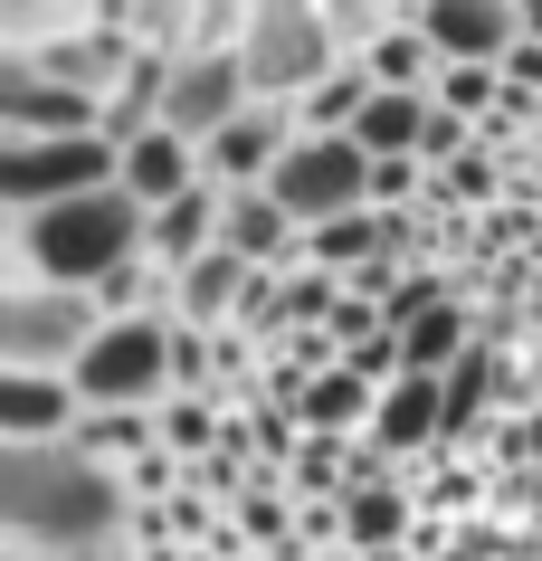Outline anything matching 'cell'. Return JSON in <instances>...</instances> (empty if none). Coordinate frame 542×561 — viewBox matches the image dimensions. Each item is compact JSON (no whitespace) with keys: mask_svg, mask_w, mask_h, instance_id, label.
<instances>
[{"mask_svg":"<svg viewBox=\"0 0 542 561\" xmlns=\"http://www.w3.org/2000/svg\"><path fill=\"white\" fill-rule=\"evenodd\" d=\"M371 410H381V381H361L353 362H324V371H304V390H296V419L314 438H353V428H371Z\"/></svg>","mask_w":542,"mask_h":561,"instance_id":"cell-17","label":"cell"},{"mask_svg":"<svg viewBox=\"0 0 542 561\" xmlns=\"http://www.w3.org/2000/svg\"><path fill=\"white\" fill-rule=\"evenodd\" d=\"M143 248H152V209L124 181H95V191L48 201V209H10V266H38V276H67V286H105Z\"/></svg>","mask_w":542,"mask_h":561,"instance_id":"cell-2","label":"cell"},{"mask_svg":"<svg viewBox=\"0 0 542 561\" xmlns=\"http://www.w3.org/2000/svg\"><path fill=\"white\" fill-rule=\"evenodd\" d=\"M219 238L257 266H296L304 257V219L276 201V181H229V209H219Z\"/></svg>","mask_w":542,"mask_h":561,"instance_id":"cell-13","label":"cell"},{"mask_svg":"<svg viewBox=\"0 0 542 561\" xmlns=\"http://www.w3.org/2000/svg\"><path fill=\"white\" fill-rule=\"evenodd\" d=\"M505 87H514V95H533V105H542V38H533V30H523V38L505 48Z\"/></svg>","mask_w":542,"mask_h":561,"instance_id":"cell-31","label":"cell"},{"mask_svg":"<svg viewBox=\"0 0 542 561\" xmlns=\"http://www.w3.org/2000/svg\"><path fill=\"white\" fill-rule=\"evenodd\" d=\"M247 95H257V87H247L239 38H181V48H172V77H162V124L191 134V144H210Z\"/></svg>","mask_w":542,"mask_h":561,"instance_id":"cell-8","label":"cell"},{"mask_svg":"<svg viewBox=\"0 0 542 561\" xmlns=\"http://www.w3.org/2000/svg\"><path fill=\"white\" fill-rule=\"evenodd\" d=\"M229 428H239V419H219V400H210V390H172V400H162V447H181L191 467H200V457H210V447L229 438Z\"/></svg>","mask_w":542,"mask_h":561,"instance_id":"cell-24","label":"cell"},{"mask_svg":"<svg viewBox=\"0 0 542 561\" xmlns=\"http://www.w3.org/2000/svg\"><path fill=\"white\" fill-rule=\"evenodd\" d=\"M77 419H87L77 371H0V438H10V447L77 438Z\"/></svg>","mask_w":542,"mask_h":561,"instance_id":"cell-12","label":"cell"},{"mask_svg":"<svg viewBox=\"0 0 542 561\" xmlns=\"http://www.w3.org/2000/svg\"><path fill=\"white\" fill-rule=\"evenodd\" d=\"M115 0H0V38L10 48H38V38H67L87 30V20H105Z\"/></svg>","mask_w":542,"mask_h":561,"instance_id":"cell-23","label":"cell"},{"mask_svg":"<svg viewBox=\"0 0 542 561\" xmlns=\"http://www.w3.org/2000/svg\"><path fill=\"white\" fill-rule=\"evenodd\" d=\"M219 209H229V181H191V191H172V201L152 209V257L162 266H191L200 248H219Z\"/></svg>","mask_w":542,"mask_h":561,"instance_id":"cell-16","label":"cell"},{"mask_svg":"<svg viewBox=\"0 0 542 561\" xmlns=\"http://www.w3.org/2000/svg\"><path fill=\"white\" fill-rule=\"evenodd\" d=\"M181 276V324H239V305L257 296V257H239V248H229V238H219V248H200V257L191 266H172Z\"/></svg>","mask_w":542,"mask_h":561,"instance_id":"cell-14","label":"cell"},{"mask_svg":"<svg viewBox=\"0 0 542 561\" xmlns=\"http://www.w3.org/2000/svg\"><path fill=\"white\" fill-rule=\"evenodd\" d=\"M428 105H438V87H371V105L353 115L361 152H419L428 144Z\"/></svg>","mask_w":542,"mask_h":561,"instance_id":"cell-19","label":"cell"},{"mask_svg":"<svg viewBox=\"0 0 542 561\" xmlns=\"http://www.w3.org/2000/svg\"><path fill=\"white\" fill-rule=\"evenodd\" d=\"M200 172H210V162H200V144H191V134H172V124H143V134L124 144V172H115V181H124L143 209H162L172 191H191Z\"/></svg>","mask_w":542,"mask_h":561,"instance_id":"cell-15","label":"cell"},{"mask_svg":"<svg viewBox=\"0 0 542 561\" xmlns=\"http://www.w3.org/2000/svg\"><path fill=\"white\" fill-rule=\"evenodd\" d=\"M0 514L20 542L38 552H87V542H115L134 533V485H124L115 457H95L87 438H38V447H10L0 438Z\"/></svg>","mask_w":542,"mask_h":561,"instance_id":"cell-1","label":"cell"},{"mask_svg":"<svg viewBox=\"0 0 542 561\" xmlns=\"http://www.w3.org/2000/svg\"><path fill=\"white\" fill-rule=\"evenodd\" d=\"M247 0H200V38H239Z\"/></svg>","mask_w":542,"mask_h":561,"instance_id":"cell-32","label":"cell"},{"mask_svg":"<svg viewBox=\"0 0 542 561\" xmlns=\"http://www.w3.org/2000/svg\"><path fill=\"white\" fill-rule=\"evenodd\" d=\"M410 542V495L391 485V467H371L343 485V552H391Z\"/></svg>","mask_w":542,"mask_h":561,"instance_id":"cell-18","label":"cell"},{"mask_svg":"<svg viewBox=\"0 0 542 561\" xmlns=\"http://www.w3.org/2000/svg\"><path fill=\"white\" fill-rule=\"evenodd\" d=\"M172 333H181V314H162V305L105 314V333L77 353L87 410H162V400H172Z\"/></svg>","mask_w":542,"mask_h":561,"instance_id":"cell-5","label":"cell"},{"mask_svg":"<svg viewBox=\"0 0 542 561\" xmlns=\"http://www.w3.org/2000/svg\"><path fill=\"white\" fill-rule=\"evenodd\" d=\"M115 172H124V144L105 124H87V134H0V209L77 201V191H95Z\"/></svg>","mask_w":542,"mask_h":561,"instance_id":"cell-6","label":"cell"},{"mask_svg":"<svg viewBox=\"0 0 542 561\" xmlns=\"http://www.w3.org/2000/svg\"><path fill=\"white\" fill-rule=\"evenodd\" d=\"M523 30H533V38H542V0H523Z\"/></svg>","mask_w":542,"mask_h":561,"instance_id":"cell-34","label":"cell"},{"mask_svg":"<svg viewBox=\"0 0 542 561\" xmlns=\"http://www.w3.org/2000/svg\"><path fill=\"white\" fill-rule=\"evenodd\" d=\"M95 333H105V296L95 286L10 266V286H0V371H77V353Z\"/></svg>","mask_w":542,"mask_h":561,"instance_id":"cell-3","label":"cell"},{"mask_svg":"<svg viewBox=\"0 0 542 561\" xmlns=\"http://www.w3.org/2000/svg\"><path fill=\"white\" fill-rule=\"evenodd\" d=\"M428 172H438L428 152H371V201H381V209H410Z\"/></svg>","mask_w":542,"mask_h":561,"instance_id":"cell-27","label":"cell"},{"mask_svg":"<svg viewBox=\"0 0 542 561\" xmlns=\"http://www.w3.org/2000/svg\"><path fill=\"white\" fill-rule=\"evenodd\" d=\"M410 20L438 38V58L505 67V48L523 38V0H410Z\"/></svg>","mask_w":542,"mask_h":561,"instance_id":"cell-11","label":"cell"},{"mask_svg":"<svg viewBox=\"0 0 542 561\" xmlns=\"http://www.w3.org/2000/svg\"><path fill=\"white\" fill-rule=\"evenodd\" d=\"M267 181H276V201L296 209L304 229H324V219H343V209L371 201V152H361V134H296Z\"/></svg>","mask_w":542,"mask_h":561,"instance_id":"cell-7","label":"cell"},{"mask_svg":"<svg viewBox=\"0 0 542 561\" xmlns=\"http://www.w3.org/2000/svg\"><path fill=\"white\" fill-rule=\"evenodd\" d=\"M466 343H476V314L466 305H428L419 324H400V353H410V371H457L466 362Z\"/></svg>","mask_w":542,"mask_h":561,"instance_id":"cell-22","label":"cell"},{"mask_svg":"<svg viewBox=\"0 0 542 561\" xmlns=\"http://www.w3.org/2000/svg\"><path fill=\"white\" fill-rule=\"evenodd\" d=\"M485 390H495V343H485V333H476V343H466V362H457V371H448V438H457V428H476Z\"/></svg>","mask_w":542,"mask_h":561,"instance_id":"cell-26","label":"cell"},{"mask_svg":"<svg viewBox=\"0 0 542 561\" xmlns=\"http://www.w3.org/2000/svg\"><path fill=\"white\" fill-rule=\"evenodd\" d=\"M324 10H333V30H343V48H353V58L391 30V20H410V0H324Z\"/></svg>","mask_w":542,"mask_h":561,"instance_id":"cell-28","label":"cell"},{"mask_svg":"<svg viewBox=\"0 0 542 561\" xmlns=\"http://www.w3.org/2000/svg\"><path fill=\"white\" fill-rule=\"evenodd\" d=\"M239 58H247V87L257 95H286L296 105L324 67H343L353 48H343V30H333L324 0H247L239 20Z\"/></svg>","mask_w":542,"mask_h":561,"instance_id":"cell-4","label":"cell"},{"mask_svg":"<svg viewBox=\"0 0 542 561\" xmlns=\"http://www.w3.org/2000/svg\"><path fill=\"white\" fill-rule=\"evenodd\" d=\"M296 134H304V115L286 105V95H247L239 115L200 144V162H210V181H267L276 162H286V144H296Z\"/></svg>","mask_w":542,"mask_h":561,"instance_id":"cell-10","label":"cell"},{"mask_svg":"<svg viewBox=\"0 0 542 561\" xmlns=\"http://www.w3.org/2000/svg\"><path fill=\"white\" fill-rule=\"evenodd\" d=\"M361 67H371V77H381V87H438V38L419 30V20H391V30L371 38V48H361Z\"/></svg>","mask_w":542,"mask_h":561,"instance_id":"cell-21","label":"cell"},{"mask_svg":"<svg viewBox=\"0 0 542 561\" xmlns=\"http://www.w3.org/2000/svg\"><path fill=\"white\" fill-rule=\"evenodd\" d=\"M485 191H495V152L466 144L457 162H438V191H428V201H485Z\"/></svg>","mask_w":542,"mask_h":561,"instance_id":"cell-30","label":"cell"},{"mask_svg":"<svg viewBox=\"0 0 542 561\" xmlns=\"http://www.w3.org/2000/svg\"><path fill=\"white\" fill-rule=\"evenodd\" d=\"M87 124H105L95 87H67V77L0 48V134H87Z\"/></svg>","mask_w":542,"mask_h":561,"instance_id":"cell-9","label":"cell"},{"mask_svg":"<svg viewBox=\"0 0 542 561\" xmlns=\"http://www.w3.org/2000/svg\"><path fill=\"white\" fill-rule=\"evenodd\" d=\"M77 438L95 447V457H115V467H134L152 438H162V410H87L77 419Z\"/></svg>","mask_w":542,"mask_h":561,"instance_id":"cell-25","label":"cell"},{"mask_svg":"<svg viewBox=\"0 0 542 561\" xmlns=\"http://www.w3.org/2000/svg\"><path fill=\"white\" fill-rule=\"evenodd\" d=\"M371 87H381V77H371V67H361V58L324 67V77H314V87L296 95L304 134H353V115H361V105H371Z\"/></svg>","mask_w":542,"mask_h":561,"instance_id":"cell-20","label":"cell"},{"mask_svg":"<svg viewBox=\"0 0 542 561\" xmlns=\"http://www.w3.org/2000/svg\"><path fill=\"white\" fill-rule=\"evenodd\" d=\"M457 286L448 276H438V266H400V286H391V305H381V314H391V324H419L428 305H448Z\"/></svg>","mask_w":542,"mask_h":561,"instance_id":"cell-29","label":"cell"},{"mask_svg":"<svg viewBox=\"0 0 542 561\" xmlns=\"http://www.w3.org/2000/svg\"><path fill=\"white\" fill-rule=\"evenodd\" d=\"M514 447H523V457L542 467V419H533V428H514Z\"/></svg>","mask_w":542,"mask_h":561,"instance_id":"cell-33","label":"cell"}]
</instances>
